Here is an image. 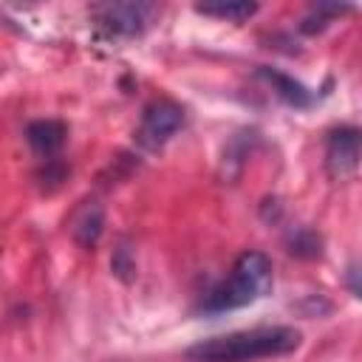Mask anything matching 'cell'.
Wrapping results in <instances>:
<instances>
[{
    "label": "cell",
    "instance_id": "ba28073f",
    "mask_svg": "<svg viewBox=\"0 0 362 362\" xmlns=\"http://www.w3.org/2000/svg\"><path fill=\"white\" fill-rule=\"evenodd\" d=\"M257 76L266 79V82L272 85V90H274L286 105H291V107H308V105L314 102L311 90H308L303 82H297L294 76L283 74V71H274V68L260 65V68H257Z\"/></svg>",
    "mask_w": 362,
    "mask_h": 362
},
{
    "label": "cell",
    "instance_id": "8fae6325",
    "mask_svg": "<svg viewBox=\"0 0 362 362\" xmlns=\"http://www.w3.org/2000/svg\"><path fill=\"white\" fill-rule=\"evenodd\" d=\"M288 252L297 255V257H317L320 255V238L311 232V229H297L294 235H288Z\"/></svg>",
    "mask_w": 362,
    "mask_h": 362
},
{
    "label": "cell",
    "instance_id": "52a82bcc",
    "mask_svg": "<svg viewBox=\"0 0 362 362\" xmlns=\"http://www.w3.org/2000/svg\"><path fill=\"white\" fill-rule=\"evenodd\" d=\"M25 141L37 156L48 161L65 144V124L57 119H37L25 127Z\"/></svg>",
    "mask_w": 362,
    "mask_h": 362
},
{
    "label": "cell",
    "instance_id": "9c48e42d",
    "mask_svg": "<svg viewBox=\"0 0 362 362\" xmlns=\"http://www.w3.org/2000/svg\"><path fill=\"white\" fill-rule=\"evenodd\" d=\"M198 14L206 17H218L226 23H243L257 11V3H246V0H232V3H198L195 6Z\"/></svg>",
    "mask_w": 362,
    "mask_h": 362
},
{
    "label": "cell",
    "instance_id": "7a4b0ae2",
    "mask_svg": "<svg viewBox=\"0 0 362 362\" xmlns=\"http://www.w3.org/2000/svg\"><path fill=\"white\" fill-rule=\"evenodd\" d=\"M269 288H272V260L263 252H243L235 260L232 274L206 294L204 311L221 314V311L252 305L255 300L266 297Z\"/></svg>",
    "mask_w": 362,
    "mask_h": 362
},
{
    "label": "cell",
    "instance_id": "3957f363",
    "mask_svg": "<svg viewBox=\"0 0 362 362\" xmlns=\"http://www.w3.org/2000/svg\"><path fill=\"white\" fill-rule=\"evenodd\" d=\"M158 8L153 3H99L90 8L99 28L110 37H136L141 34Z\"/></svg>",
    "mask_w": 362,
    "mask_h": 362
},
{
    "label": "cell",
    "instance_id": "30bf717a",
    "mask_svg": "<svg viewBox=\"0 0 362 362\" xmlns=\"http://www.w3.org/2000/svg\"><path fill=\"white\" fill-rule=\"evenodd\" d=\"M348 11H351V6H348V3H317V6H311V11L303 17L300 28H303L305 34L322 31V28L328 25V20H331V17H339V14H348Z\"/></svg>",
    "mask_w": 362,
    "mask_h": 362
},
{
    "label": "cell",
    "instance_id": "8992f818",
    "mask_svg": "<svg viewBox=\"0 0 362 362\" xmlns=\"http://www.w3.org/2000/svg\"><path fill=\"white\" fill-rule=\"evenodd\" d=\"M105 229V209L99 201H82L71 215V238L82 249H93Z\"/></svg>",
    "mask_w": 362,
    "mask_h": 362
},
{
    "label": "cell",
    "instance_id": "5b68a950",
    "mask_svg": "<svg viewBox=\"0 0 362 362\" xmlns=\"http://www.w3.org/2000/svg\"><path fill=\"white\" fill-rule=\"evenodd\" d=\"M362 164V130L359 127H337L325 139V170L334 178L351 175Z\"/></svg>",
    "mask_w": 362,
    "mask_h": 362
},
{
    "label": "cell",
    "instance_id": "6da1fadb",
    "mask_svg": "<svg viewBox=\"0 0 362 362\" xmlns=\"http://www.w3.org/2000/svg\"><path fill=\"white\" fill-rule=\"evenodd\" d=\"M303 334L291 325H260L201 339L184 351L187 362H257L297 351Z\"/></svg>",
    "mask_w": 362,
    "mask_h": 362
},
{
    "label": "cell",
    "instance_id": "277c9868",
    "mask_svg": "<svg viewBox=\"0 0 362 362\" xmlns=\"http://www.w3.org/2000/svg\"><path fill=\"white\" fill-rule=\"evenodd\" d=\"M184 124V107L170 102V99H158L150 102L141 113L139 130H136V141L147 150H158L164 141H170L178 127Z\"/></svg>",
    "mask_w": 362,
    "mask_h": 362
},
{
    "label": "cell",
    "instance_id": "7c38bea8",
    "mask_svg": "<svg viewBox=\"0 0 362 362\" xmlns=\"http://www.w3.org/2000/svg\"><path fill=\"white\" fill-rule=\"evenodd\" d=\"M110 269L113 274L122 280V283H130L136 277V257H133V249L127 243H119L113 249V257H110Z\"/></svg>",
    "mask_w": 362,
    "mask_h": 362
}]
</instances>
